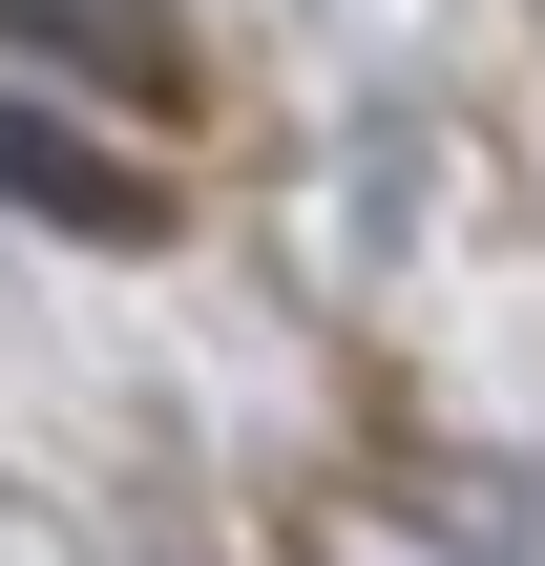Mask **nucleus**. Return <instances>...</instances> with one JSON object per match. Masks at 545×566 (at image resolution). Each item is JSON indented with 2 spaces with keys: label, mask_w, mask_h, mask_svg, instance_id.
Here are the masks:
<instances>
[{
  "label": "nucleus",
  "mask_w": 545,
  "mask_h": 566,
  "mask_svg": "<svg viewBox=\"0 0 545 566\" xmlns=\"http://www.w3.org/2000/svg\"><path fill=\"white\" fill-rule=\"evenodd\" d=\"M0 189H21V210H63V231H105V252L147 231V168H105V147H63V105H0Z\"/></svg>",
  "instance_id": "f03ea898"
},
{
  "label": "nucleus",
  "mask_w": 545,
  "mask_h": 566,
  "mask_svg": "<svg viewBox=\"0 0 545 566\" xmlns=\"http://www.w3.org/2000/svg\"><path fill=\"white\" fill-rule=\"evenodd\" d=\"M0 42H42V63H84V84H126V105H168V84H189V42H168L147 0H0Z\"/></svg>",
  "instance_id": "f257e3e1"
}]
</instances>
